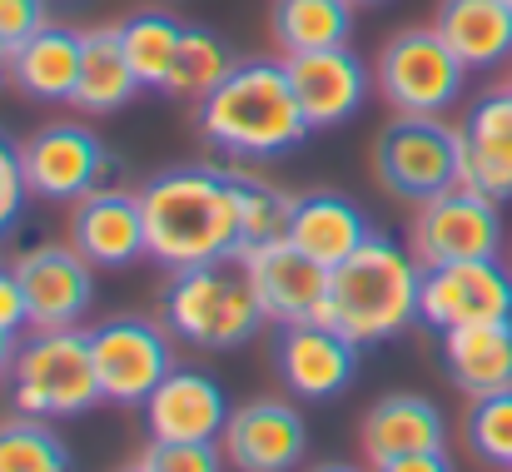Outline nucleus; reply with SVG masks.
<instances>
[{"label": "nucleus", "instance_id": "1", "mask_svg": "<svg viewBox=\"0 0 512 472\" xmlns=\"http://www.w3.org/2000/svg\"><path fill=\"white\" fill-rule=\"evenodd\" d=\"M145 204V239L150 259L170 274L214 264L239 254V199H234V169L209 164H179L140 189Z\"/></svg>", "mask_w": 512, "mask_h": 472}, {"label": "nucleus", "instance_id": "2", "mask_svg": "<svg viewBox=\"0 0 512 472\" xmlns=\"http://www.w3.org/2000/svg\"><path fill=\"white\" fill-rule=\"evenodd\" d=\"M199 135L219 155L259 164L299 150L314 135V125L304 120L284 60H239L224 75V85H214L199 100Z\"/></svg>", "mask_w": 512, "mask_h": 472}, {"label": "nucleus", "instance_id": "3", "mask_svg": "<svg viewBox=\"0 0 512 472\" xmlns=\"http://www.w3.org/2000/svg\"><path fill=\"white\" fill-rule=\"evenodd\" d=\"M418 294H423V264L408 259V249H398L393 239L373 234L343 264L329 269V294L319 304V323L353 338L358 348L383 343L418 318Z\"/></svg>", "mask_w": 512, "mask_h": 472}, {"label": "nucleus", "instance_id": "4", "mask_svg": "<svg viewBox=\"0 0 512 472\" xmlns=\"http://www.w3.org/2000/svg\"><path fill=\"white\" fill-rule=\"evenodd\" d=\"M264 318L269 314H264L259 289H254V279H249L239 254L179 269L170 279V289H165V323H170V333H179L194 348H209V353L244 348L264 328Z\"/></svg>", "mask_w": 512, "mask_h": 472}, {"label": "nucleus", "instance_id": "5", "mask_svg": "<svg viewBox=\"0 0 512 472\" xmlns=\"http://www.w3.org/2000/svg\"><path fill=\"white\" fill-rule=\"evenodd\" d=\"M10 398L30 418H75L100 398V373L90 353V333L80 328H35L15 343Z\"/></svg>", "mask_w": 512, "mask_h": 472}, {"label": "nucleus", "instance_id": "6", "mask_svg": "<svg viewBox=\"0 0 512 472\" xmlns=\"http://www.w3.org/2000/svg\"><path fill=\"white\" fill-rule=\"evenodd\" d=\"M373 169L393 199L423 204L463 184V130L443 115H393L373 140Z\"/></svg>", "mask_w": 512, "mask_h": 472}, {"label": "nucleus", "instance_id": "7", "mask_svg": "<svg viewBox=\"0 0 512 472\" xmlns=\"http://www.w3.org/2000/svg\"><path fill=\"white\" fill-rule=\"evenodd\" d=\"M463 80L468 65L453 55L438 25L398 30L373 65V85L393 105V115H448L463 100Z\"/></svg>", "mask_w": 512, "mask_h": 472}, {"label": "nucleus", "instance_id": "8", "mask_svg": "<svg viewBox=\"0 0 512 472\" xmlns=\"http://www.w3.org/2000/svg\"><path fill=\"white\" fill-rule=\"evenodd\" d=\"M413 259L428 264H458V259H493L503 249V214L498 199L453 184L433 199H423L413 209V229H408Z\"/></svg>", "mask_w": 512, "mask_h": 472}, {"label": "nucleus", "instance_id": "9", "mask_svg": "<svg viewBox=\"0 0 512 472\" xmlns=\"http://www.w3.org/2000/svg\"><path fill=\"white\" fill-rule=\"evenodd\" d=\"M418 318L433 333L473 328V323H508L512 318V269L493 259H458V264H428Z\"/></svg>", "mask_w": 512, "mask_h": 472}, {"label": "nucleus", "instance_id": "10", "mask_svg": "<svg viewBox=\"0 0 512 472\" xmlns=\"http://www.w3.org/2000/svg\"><path fill=\"white\" fill-rule=\"evenodd\" d=\"M90 353L100 373V398L120 408H145V398L174 373L170 338L150 318H110L90 328Z\"/></svg>", "mask_w": 512, "mask_h": 472}, {"label": "nucleus", "instance_id": "11", "mask_svg": "<svg viewBox=\"0 0 512 472\" xmlns=\"http://www.w3.org/2000/svg\"><path fill=\"white\" fill-rule=\"evenodd\" d=\"M20 169L30 199L45 204H75L90 189L105 184L110 174V150L90 125H45L20 145Z\"/></svg>", "mask_w": 512, "mask_h": 472}, {"label": "nucleus", "instance_id": "12", "mask_svg": "<svg viewBox=\"0 0 512 472\" xmlns=\"http://www.w3.org/2000/svg\"><path fill=\"white\" fill-rule=\"evenodd\" d=\"M274 373L284 378V388L294 398L324 403L339 398L358 373V343L334 333L319 318H299V323H279L274 333Z\"/></svg>", "mask_w": 512, "mask_h": 472}, {"label": "nucleus", "instance_id": "13", "mask_svg": "<svg viewBox=\"0 0 512 472\" xmlns=\"http://www.w3.org/2000/svg\"><path fill=\"white\" fill-rule=\"evenodd\" d=\"M35 328H75L95 304V264L75 244H35L15 264Z\"/></svg>", "mask_w": 512, "mask_h": 472}, {"label": "nucleus", "instance_id": "14", "mask_svg": "<svg viewBox=\"0 0 512 472\" xmlns=\"http://www.w3.org/2000/svg\"><path fill=\"white\" fill-rule=\"evenodd\" d=\"M219 443L239 472H294L309 453V423L294 403L259 398L229 413Z\"/></svg>", "mask_w": 512, "mask_h": 472}, {"label": "nucleus", "instance_id": "15", "mask_svg": "<svg viewBox=\"0 0 512 472\" xmlns=\"http://www.w3.org/2000/svg\"><path fill=\"white\" fill-rule=\"evenodd\" d=\"M70 244L95 264V269H130L135 259L150 254L145 239V204L140 189H90L70 209Z\"/></svg>", "mask_w": 512, "mask_h": 472}, {"label": "nucleus", "instance_id": "16", "mask_svg": "<svg viewBox=\"0 0 512 472\" xmlns=\"http://www.w3.org/2000/svg\"><path fill=\"white\" fill-rule=\"evenodd\" d=\"M294 95L304 105V120L314 130H339L348 125L363 105H368V65L348 50V45H329V50H304V55H284Z\"/></svg>", "mask_w": 512, "mask_h": 472}, {"label": "nucleus", "instance_id": "17", "mask_svg": "<svg viewBox=\"0 0 512 472\" xmlns=\"http://www.w3.org/2000/svg\"><path fill=\"white\" fill-rule=\"evenodd\" d=\"M264 314L279 323H299V318H319V304L329 294V269L319 259H309L299 244L289 239H269L254 249H239Z\"/></svg>", "mask_w": 512, "mask_h": 472}, {"label": "nucleus", "instance_id": "18", "mask_svg": "<svg viewBox=\"0 0 512 472\" xmlns=\"http://www.w3.org/2000/svg\"><path fill=\"white\" fill-rule=\"evenodd\" d=\"M229 423L224 388L209 373L174 368L170 378L145 398V433L150 443H214Z\"/></svg>", "mask_w": 512, "mask_h": 472}, {"label": "nucleus", "instance_id": "19", "mask_svg": "<svg viewBox=\"0 0 512 472\" xmlns=\"http://www.w3.org/2000/svg\"><path fill=\"white\" fill-rule=\"evenodd\" d=\"M463 184L488 194V199H512V90L498 85L478 95L463 115Z\"/></svg>", "mask_w": 512, "mask_h": 472}, {"label": "nucleus", "instance_id": "20", "mask_svg": "<svg viewBox=\"0 0 512 472\" xmlns=\"http://www.w3.org/2000/svg\"><path fill=\"white\" fill-rule=\"evenodd\" d=\"M363 453L368 463H388V458H408V453H433L448 438V423L438 413V403H428L423 393H388L368 408L363 428Z\"/></svg>", "mask_w": 512, "mask_h": 472}, {"label": "nucleus", "instance_id": "21", "mask_svg": "<svg viewBox=\"0 0 512 472\" xmlns=\"http://www.w3.org/2000/svg\"><path fill=\"white\" fill-rule=\"evenodd\" d=\"M284 239L299 244V249H304L309 259H319L324 269H334L358 244L373 239V229H368V214H363L353 199L319 189V194H299V199H294V214H289V234H284Z\"/></svg>", "mask_w": 512, "mask_h": 472}, {"label": "nucleus", "instance_id": "22", "mask_svg": "<svg viewBox=\"0 0 512 472\" xmlns=\"http://www.w3.org/2000/svg\"><path fill=\"white\" fill-rule=\"evenodd\" d=\"M80 50L85 30L45 20L25 45H15V85L40 105H70L80 85Z\"/></svg>", "mask_w": 512, "mask_h": 472}, {"label": "nucleus", "instance_id": "23", "mask_svg": "<svg viewBox=\"0 0 512 472\" xmlns=\"http://www.w3.org/2000/svg\"><path fill=\"white\" fill-rule=\"evenodd\" d=\"M443 373L468 398L512 388V318L508 323L448 328L443 333Z\"/></svg>", "mask_w": 512, "mask_h": 472}, {"label": "nucleus", "instance_id": "24", "mask_svg": "<svg viewBox=\"0 0 512 472\" xmlns=\"http://www.w3.org/2000/svg\"><path fill=\"white\" fill-rule=\"evenodd\" d=\"M433 25L468 70H498L512 60V5L503 0H438Z\"/></svg>", "mask_w": 512, "mask_h": 472}, {"label": "nucleus", "instance_id": "25", "mask_svg": "<svg viewBox=\"0 0 512 472\" xmlns=\"http://www.w3.org/2000/svg\"><path fill=\"white\" fill-rule=\"evenodd\" d=\"M140 75L125 55L120 25H95L85 30V50H80V85H75V110L80 115H115L140 95Z\"/></svg>", "mask_w": 512, "mask_h": 472}, {"label": "nucleus", "instance_id": "26", "mask_svg": "<svg viewBox=\"0 0 512 472\" xmlns=\"http://www.w3.org/2000/svg\"><path fill=\"white\" fill-rule=\"evenodd\" d=\"M274 40L284 55L348 45L353 35V0H274Z\"/></svg>", "mask_w": 512, "mask_h": 472}, {"label": "nucleus", "instance_id": "27", "mask_svg": "<svg viewBox=\"0 0 512 472\" xmlns=\"http://www.w3.org/2000/svg\"><path fill=\"white\" fill-rule=\"evenodd\" d=\"M234 50L209 30V25H184V40H179V55L170 65V80H165V95L174 100H204L214 85H224V75L234 70Z\"/></svg>", "mask_w": 512, "mask_h": 472}, {"label": "nucleus", "instance_id": "28", "mask_svg": "<svg viewBox=\"0 0 512 472\" xmlns=\"http://www.w3.org/2000/svg\"><path fill=\"white\" fill-rule=\"evenodd\" d=\"M120 40H125V55H130L140 85L165 90L174 55H179V40H184V25L170 10H135L130 20H120Z\"/></svg>", "mask_w": 512, "mask_h": 472}, {"label": "nucleus", "instance_id": "29", "mask_svg": "<svg viewBox=\"0 0 512 472\" xmlns=\"http://www.w3.org/2000/svg\"><path fill=\"white\" fill-rule=\"evenodd\" d=\"M0 472H75V458L45 418L20 413L0 423Z\"/></svg>", "mask_w": 512, "mask_h": 472}, {"label": "nucleus", "instance_id": "30", "mask_svg": "<svg viewBox=\"0 0 512 472\" xmlns=\"http://www.w3.org/2000/svg\"><path fill=\"white\" fill-rule=\"evenodd\" d=\"M234 199H239V244L244 249L289 234L294 194H284L279 184H269L259 174H234Z\"/></svg>", "mask_w": 512, "mask_h": 472}, {"label": "nucleus", "instance_id": "31", "mask_svg": "<svg viewBox=\"0 0 512 472\" xmlns=\"http://www.w3.org/2000/svg\"><path fill=\"white\" fill-rule=\"evenodd\" d=\"M463 438H468V448H473L478 463L512 472V388H503V393H483V398L468 403Z\"/></svg>", "mask_w": 512, "mask_h": 472}, {"label": "nucleus", "instance_id": "32", "mask_svg": "<svg viewBox=\"0 0 512 472\" xmlns=\"http://www.w3.org/2000/svg\"><path fill=\"white\" fill-rule=\"evenodd\" d=\"M140 472H219L214 443H150L140 453Z\"/></svg>", "mask_w": 512, "mask_h": 472}, {"label": "nucleus", "instance_id": "33", "mask_svg": "<svg viewBox=\"0 0 512 472\" xmlns=\"http://www.w3.org/2000/svg\"><path fill=\"white\" fill-rule=\"evenodd\" d=\"M30 189H25V169H20V150L0 135V234L20 219Z\"/></svg>", "mask_w": 512, "mask_h": 472}, {"label": "nucleus", "instance_id": "34", "mask_svg": "<svg viewBox=\"0 0 512 472\" xmlns=\"http://www.w3.org/2000/svg\"><path fill=\"white\" fill-rule=\"evenodd\" d=\"M50 20V0H0V45H25Z\"/></svg>", "mask_w": 512, "mask_h": 472}, {"label": "nucleus", "instance_id": "35", "mask_svg": "<svg viewBox=\"0 0 512 472\" xmlns=\"http://www.w3.org/2000/svg\"><path fill=\"white\" fill-rule=\"evenodd\" d=\"M30 323V304H25V289L15 279V269H0V328L5 333H20Z\"/></svg>", "mask_w": 512, "mask_h": 472}, {"label": "nucleus", "instance_id": "36", "mask_svg": "<svg viewBox=\"0 0 512 472\" xmlns=\"http://www.w3.org/2000/svg\"><path fill=\"white\" fill-rule=\"evenodd\" d=\"M373 472H453V458L443 448H433V453H408V458L373 463Z\"/></svg>", "mask_w": 512, "mask_h": 472}, {"label": "nucleus", "instance_id": "37", "mask_svg": "<svg viewBox=\"0 0 512 472\" xmlns=\"http://www.w3.org/2000/svg\"><path fill=\"white\" fill-rule=\"evenodd\" d=\"M10 363H15V333H5V328H0V378L10 373Z\"/></svg>", "mask_w": 512, "mask_h": 472}, {"label": "nucleus", "instance_id": "38", "mask_svg": "<svg viewBox=\"0 0 512 472\" xmlns=\"http://www.w3.org/2000/svg\"><path fill=\"white\" fill-rule=\"evenodd\" d=\"M10 80H15V50H10V45H0V90H5Z\"/></svg>", "mask_w": 512, "mask_h": 472}, {"label": "nucleus", "instance_id": "39", "mask_svg": "<svg viewBox=\"0 0 512 472\" xmlns=\"http://www.w3.org/2000/svg\"><path fill=\"white\" fill-rule=\"evenodd\" d=\"M309 472H363V468H353V463H319V468H309Z\"/></svg>", "mask_w": 512, "mask_h": 472}, {"label": "nucleus", "instance_id": "40", "mask_svg": "<svg viewBox=\"0 0 512 472\" xmlns=\"http://www.w3.org/2000/svg\"><path fill=\"white\" fill-rule=\"evenodd\" d=\"M353 5H383V0H353Z\"/></svg>", "mask_w": 512, "mask_h": 472}, {"label": "nucleus", "instance_id": "41", "mask_svg": "<svg viewBox=\"0 0 512 472\" xmlns=\"http://www.w3.org/2000/svg\"><path fill=\"white\" fill-rule=\"evenodd\" d=\"M508 90H512V70H508Z\"/></svg>", "mask_w": 512, "mask_h": 472}, {"label": "nucleus", "instance_id": "42", "mask_svg": "<svg viewBox=\"0 0 512 472\" xmlns=\"http://www.w3.org/2000/svg\"><path fill=\"white\" fill-rule=\"evenodd\" d=\"M503 5H512V0H503Z\"/></svg>", "mask_w": 512, "mask_h": 472}, {"label": "nucleus", "instance_id": "43", "mask_svg": "<svg viewBox=\"0 0 512 472\" xmlns=\"http://www.w3.org/2000/svg\"><path fill=\"white\" fill-rule=\"evenodd\" d=\"M130 472H140V468H130Z\"/></svg>", "mask_w": 512, "mask_h": 472}]
</instances>
